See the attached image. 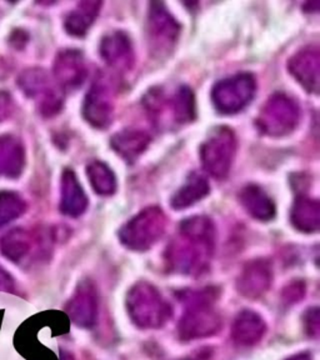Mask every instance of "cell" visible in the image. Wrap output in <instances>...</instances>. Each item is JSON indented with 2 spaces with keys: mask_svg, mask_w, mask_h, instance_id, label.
I'll return each instance as SVG.
<instances>
[{
  "mask_svg": "<svg viewBox=\"0 0 320 360\" xmlns=\"http://www.w3.org/2000/svg\"><path fill=\"white\" fill-rule=\"evenodd\" d=\"M305 289L303 281H294L283 289V300L288 304L298 303L304 298Z\"/></svg>",
  "mask_w": 320,
  "mask_h": 360,
  "instance_id": "cell-29",
  "label": "cell"
},
{
  "mask_svg": "<svg viewBox=\"0 0 320 360\" xmlns=\"http://www.w3.org/2000/svg\"><path fill=\"white\" fill-rule=\"evenodd\" d=\"M25 165V152L20 141L11 135L0 136V176L17 178Z\"/></svg>",
  "mask_w": 320,
  "mask_h": 360,
  "instance_id": "cell-20",
  "label": "cell"
},
{
  "mask_svg": "<svg viewBox=\"0 0 320 360\" xmlns=\"http://www.w3.org/2000/svg\"><path fill=\"white\" fill-rule=\"evenodd\" d=\"M243 208L254 219L268 221L276 217V205L260 186H247L239 194Z\"/></svg>",
  "mask_w": 320,
  "mask_h": 360,
  "instance_id": "cell-19",
  "label": "cell"
},
{
  "mask_svg": "<svg viewBox=\"0 0 320 360\" xmlns=\"http://www.w3.org/2000/svg\"><path fill=\"white\" fill-rule=\"evenodd\" d=\"M289 73L297 79L307 91H318L319 88V51L316 48H307L289 59Z\"/></svg>",
  "mask_w": 320,
  "mask_h": 360,
  "instance_id": "cell-15",
  "label": "cell"
},
{
  "mask_svg": "<svg viewBox=\"0 0 320 360\" xmlns=\"http://www.w3.org/2000/svg\"><path fill=\"white\" fill-rule=\"evenodd\" d=\"M299 119L300 109L297 101L284 94H274L262 109L258 118L259 128L270 136H283L295 129Z\"/></svg>",
  "mask_w": 320,
  "mask_h": 360,
  "instance_id": "cell-7",
  "label": "cell"
},
{
  "mask_svg": "<svg viewBox=\"0 0 320 360\" xmlns=\"http://www.w3.org/2000/svg\"><path fill=\"white\" fill-rule=\"evenodd\" d=\"M151 144V136L139 129H124L113 135L110 146L128 163H133Z\"/></svg>",
  "mask_w": 320,
  "mask_h": 360,
  "instance_id": "cell-18",
  "label": "cell"
},
{
  "mask_svg": "<svg viewBox=\"0 0 320 360\" xmlns=\"http://www.w3.org/2000/svg\"><path fill=\"white\" fill-rule=\"evenodd\" d=\"M13 112V99L8 91L0 90V123L11 117Z\"/></svg>",
  "mask_w": 320,
  "mask_h": 360,
  "instance_id": "cell-30",
  "label": "cell"
},
{
  "mask_svg": "<svg viewBox=\"0 0 320 360\" xmlns=\"http://www.w3.org/2000/svg\"><path fill=\"white\" fill-rule=\"evenodd\" d=\"M236 154V135L226 127L214 129L200 146L203 168L215 179L229 174Z\"/></svg>",
  "mask_w": 320,
  "mask_h": 360,
  "instance_id": "cell-4",
  "label": "cell"
},
{
  "mask_svg": "<svg viewBox=\"0 0 320 360\" xmlns=\"http://www.w3.org/2000/svg\"><path fill=\"white\" fill-rule=\"evenodd\" d=\"M65 310L75 326L80 328L94 326L98 319V295L93 284L83 281L73 298L68 302Z\"/></svg>",
  "mask_w": 320,
  "mask_h": 360,
  "instance_id": "cell-14",
  "label": "cell"
},
{
  "mask_svg": "<svg viewBox=\"0 0 320 360\" xmlns=\"http://www.w3.org/2000/svg\"><path fill=\"white\" fill-rule=\"evenodd\" d=\"M273 283V270L269 262L258 259L248 263L236 281V289L243 297L258 299L269 290Z\"/></svg>",
  "mask_w": 320,
  "mask_h": 360,
  "instance_id": "cell-12",
  "label": "cell"
},
{
  "mask_svg": "<svg viewBox=\"0 0 320 360\" xmlns=\"http://www.w3.org/2000/svg\"><path fill=\"white\" fill-rule=\"evenodd\" d=\"M180 34L179 22L160 3H152L146 18V38L149 49L157 56H168Z\"/></svg>",
  "mask_w": 320,
  "mask_h": 360,
  "instance_id": "cell-8",
  "label": "cell"
},
{
  "mask_svg": "<svg viewBox=\"0 0 320 360\" xmlns=\"http://www.w3.org/2000/svg\"><path fill=\"white\" fill-rule=\"evenodd\" d=\"M53 80L40 68L27 69L18 79L23 93L37 101L38 109L44 117H53L62 110L63 90Z\"/></svg>",
  "mask_w": 320,
  "mask_h": 360,
  "instance_id": "cell-5",
  "label": "cell"
},
{
  "mask_svg": "<svg viewBox=\"0 0 320 360\" xmlns=\"http://www.w3.org/2000/svg\"><path fill=\"white\" fill-rule=\"evenodd\" d=\"M255 90L257 82L252 74H236L214 85L212 101L218 112L236 114L252 101Z\"/></svg>",
  "mask_w": 320,
  "mask_h": 360,
  "instance_id": "cell-6",
  "label": "cell"
},
{
  "mask_svg": "<svg viewBox=\"0 0 320 360\" xmlns=\"http://www.w3.org/2000/svg\"><path fill=\"white\" fill-rule=\"evenodd\" d=\"M54 82L62 90L80 88L87 78L88 69L84 56L77 49L59 51L54 62Z\"/></svg>",
  "mask_w": 320,
  "mask_h": 360,
  "instance_id": "cell-11",
  "label": "cell"
},
{
  "mask_svg": "<svg viewBox=\"0 0 320 360\" xmlns=\"http://www.w3.org/2000/svg\"><path fill=\"white\" fill-rule=\"evenodd\" d=\"M87 175L96 194L109 197L117 191V178L112 169L101 160H93L87 167Z\"/></svg>",
  "mask_w": 320,
  "mask_h": 360,
  "instance_id": "cell-26",
  "label": "cell"
},
{
  "mask_svg": "<svg viewBox=\"0 0 320 360\" xmlns=\"http://www.w3.org/2000/svg\"><path fill=\"white\" fill-rule=\"evenodd\" d=\"M99 53L103 60L117 72H129L134 64V51L129 37L123 32H113L101 39Z\"/></svg>",
  "mask_w": 320,
  "mask_h": 360,
  "instance_id": "cell-13",
  "label": "cell"
},
{
  "mask_svg": "<svg viewBox=\"0 0 320 360\" xmlns=\"http://www.w3.org/2000/svg\"><path fill=\"white\" fill-rule=\"evenodd\" d=\"M88 208V198L72 169L63 172L60 181V210L64 215L77 218Z\"/></svg>",
  "mask_w": 320,
  "mask_h": 360,
  "instance_id": "cell-17",
  "label": "cell"
},
{
  "mask_svg": "<svg viewBox=\"0 0 320 360\" xmlns=\"http://www.w3.org/2000/svg\"><path fill=\"white\" fill-rule=\"evenodd\" d=\"M184 360H189V359H184Z\"/></svg>",
  "mask_w": 320,
  "mask_h": 360,
  "instance_id": "cell-34",
  "label": "cell"
},
{
  "mask_svg": "<svg viewBox=\"0 0 320 360\" xmlns=\"http://www.w3.org/2000/svg\"><path fill=\"white\" fill-rule=\"evenodd\" d=\"M214 243L215 228L212 220L205 217L184 220L167 249L169 266L181 274L202 273L213 255Z\"/></svg>",
  "mask_w": 320,
  "mask_h": 360,
  "instance_id": "cell-1",
  "label": "cell"
},
{
  "mask_svg": "<svg viewBox=\"0 0 320 360\" xmlns=\"http://www.w3.org/2000/svg\"><path fill=\"white\" fill-rule=\"evenodd\" d=\"M60 359L62 360H74L73 355L69 354L67 352H62L60 355Z\"/></svg>",
  "mask_w": 320,
  "mask_h": 360,
  "instance_id": "cell-33",
  "label": "cell"
},
{
  "mask_svg": "<svg viewBox=\"0 0 320 360\" xmlns=\"http://www.w3.org/2000/svg\"><path fill=\"white\" fill-rule=\"evenodd\" d=\"M0 289L6 292H14L15 284L11 274L0 266Z\"/></svg>",
  "mask_w": 320,
  "mask_h": 360,
  "instance_id": "cell-31",
  "label": "cell"
},
{
  "mask_svg": "<svg viewBox=\"0 0 320 360\" xmlns=\"http://www.w3.org/2000/svg\"><path fill=\"white\" fill-rule=\"evenodd\" d=\"M168 103L169 114H172V118L175 123H191L196 118V101L191 90L186 86H180L177 89L172 99H167Z\"/></svg>",
  "mask_w": 320,
  "mask_h": 360,
  "instance_id": "cell-25",
  "label": "cell"
},
{
  "mask_svg": "<svg viewBox=\"0 0 320 360\" xmlns=\"http://www.w3.org/2000/svg\"><path fill=\"white\" fill-rule=\"evenodd\" d=\"M267 333V323L254 310L244 309L236 315L231 326V338L238 345L252 347L259 343Z\"/></svg>",
  "mask_w": 320,
  "mask_h": 360,
  "instance_id": "cell-16",
  "label": "cell"
},
{
  "mask_svg": "<svg viewBox=\"0 0 320 360\" xmlns=\"http://www.w3.org/2000/svg\"><path fill=\"white\" fill-rule=\"evenodd\" d=\"M210 191L208 180L202 174L193 173L186 179V184L180 188L172 198V207L180 210V209L189 208L196 202L202 200L207 197Z\"/></svg>",
  "mask_w": 320,
  "mask_h": 360,
  "instance_id": "cell-24",
  "label": "cell"
},
{
  "mask_svg": "<svg viewBox=\"0 0 320 360\" xmlns=\"http://www.w3.org/2000/svg\"><path fill=\"white\" fill-rule=\"evenodd\" d=\"M304 329L312 338L319 337L320 315L318 308H310L303 316Z\"/></svg>",
  "mask_w": 320,
  "mask_h": 360,
  "instance_id": "cell-28",
  "label": "cell"
},
{
  "mask_svg": "<svg viewBox=\"0 0 320 360\" xmlns=\"http://www.w3.org/2000/svg\"><path fill=\"white\" fill-rule=\"evenodd\" d=\"M83 114L88 123L103 129L112 123L114 114V90L104 79H96L87 93Z\"/></svg>",
  "mask_w": 320,
  "mask_h": 360,
  "instance_id": "cell-10",
  "label": "cell"
},
{
  "mask_svg": "<svg viewBox=\"0 0 320 360\" xmlns=\"http://www.w3.org/2000/svg\"><path fill=\"white\" fill-rule=\"evenodd\" d=\"M101 3L99 1H83L73 11L69 13L64 27L68 34L73 37H83L89 30L93 22L101 11Z\"/></svg>",
  "mask_w": 320,
  "mask_h": 360,
  "instance_id": "cell-23",
  "label": "cell"
},
{
  "mask_svg": "<svg viewBox=\"0 0 320 360\" xmlns=\"http://www.w3.org/2000/svg\"><path fill=\"white\" fill-rule=\"evenodd\" d=\"M286 360H313V355L308 353V352H304V353L293 355V356Z\"/></svg>",
  "mask_w": 320,
  "mask_h": 360,
  "instance_id": "cell-32",
  "label": "cell"
},
{
  "mask_svg": "<svg viewBox=\"0 0 320 360\" xmlns=\"http://www.w3.org/2000/svg\"><path fill=\"white\" fill-rule=\"evenodd\" d=\"M167 229V217L158 207L141 210L119 231L120 242L134 252H146L157 244Z\"/></svg>",
  "mask_w": 320,
  "mask_h": 360,
  "instance_id": "cell-3",
  "label": "cell"
},
{
  "mask_svg": "<svg viewBox=\"0 0 320 360\" xmlns=\"http://www.w3.org/2000/svg\"><path fill=\"white\" fill-rule=\"evenodd\" d=\"M222 326V316L213 309V305L188 307L178 324V334L184 342L197 340L213 337L220 332Z\"/></svg>",
  "mask_w": 320,
  "mask_h": 360,
  "instance_id": "cell-9",
  "label": "cell"
},
{
  "mask_svg": "<svg viewBox=\"0 0 320 360\" xmlns=\"http://www.w3.org/2000/svg\"><path fill=\"white\" fill-rule=\"evenodd\" d=\"M292 223L299 231L315 233L319 229V202L310 198L302 197L293 204L290 213Z\"/></svg>",
  "mask_w": 320,
  "mask_h": 360,
  "instance_id": "cell-22",
  "label": "cell"
},
{
  "mask_svg": "<svg viewBox=\"0 0 320 360\" xmlns=\"http://www.w3.org/2000/svg\"><path fill=\"white\" fill-rule=\"evenodd\" d=\"M27 212V202L14 191H0V229L20 218Z\"/></svg>",
  "mask_w": 320,
  "mask_h": 360,
  "instance_id": "cell-27",
  "label": "cell"
},
{
  "mask_svg": "<svg viewBox=\"0 0 320 360\" xmlns=\"http://www.w3.org/2000/svg\"><path fill=\"white\" fill-rule=\"evenodd\" d=\"M33 245V234L23 228L11 229L0 239V250L3 257L13 263H20L27 258Z\"/></svg>",
  "mask_w": 320,
  "mask_h": 360,
  "instance_id": "cell-21",
  "label": "cell"
},
{
  "mask_svg": "<svg viewBox=\"0 0 320 360\" xmlns=\"http://www.w3.org/2000/svg\"><path fill=\"white\" fill-rule=\"evenodd\" d=\"M127 309L132 321L141 329H159L173 316L172 305L157 288L146 281H141L130 289Z\"/></svg>",
  "mask_w": 320,
  "mask_h": 360,
  "instance_id": "cell-2",
  "label": "cell"
}]
</instances>
